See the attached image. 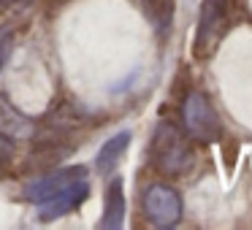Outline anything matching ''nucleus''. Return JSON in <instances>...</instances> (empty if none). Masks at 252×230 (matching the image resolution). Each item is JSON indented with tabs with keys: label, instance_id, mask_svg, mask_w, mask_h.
<instances>
[{
	"label": "nucleus",
	"instance_id": "obj_3",
	"mask_svg": "<svg viewBox=\"0 0 252 230\" xmlns=\"http://www.w3.org/2000/svg\"><path fill=\"white\" fill-rule=\"evenodd\" d=\"M144 211L155 228H174L182 219V198L165 184H152L144 192Z\"/></svg>",
	"mask_w": 252,
	"mask_h": 230
},
{
	"label": "nucleus",
	"instance_id": "obj_7",
	"mask_svg": "<svg viewBox=\"0 0 252 230\" xmlns=\"http://www.w3.org/2000/svg\"><path fill=\"white\" fill-rule=\"evenodd\" d=\"M125 225V184H122L120 176L106 184V201H103V219H100V228L109 230H120Z\"/></svg>",
	"mask_w": 252,
	"mask_h": 230
},
{
	"label": "nucleus",
	"instance_id": "obj_1",
	"mask_svg": "<svg viewBox=\"0 0 252 230\" xmlns=\"http://www.w3.org/2000/svg\"><path fill=\"white\" fill-rule=\"evenodd\" d=\"M152 157L155 165L165 173H187L195 165V154H192L190 141L176 125L160 122L158 130L152 136Z\"/></svg>",
	"mask_w": 252,
	"mask_h": 230
},
{
	"label": "nucleus",
	"instance_id": "obj_10",
	"mask_svg": "<svg viewBox=\"0 0 252 230\" xmlns=\"http://www.w3.org/2000/svg\"><path fill=\"white\" fill-rule=\"evenodd\" d=\"M11 49H14V33L8 28H0V68L6 65Z\"/></svg>",
	"mask_w": 252,
	"mask_h": 230
},
{
	"label": "nucleus",
	"instance_id": "obj_12",
	"mask_svg": "<svg viewBox=\"0 0 252 230\" xmlns=\"http://www.w3.org/2000/svg\"><path fill=\"white\" fill-rule=\"evenodd\" d=\"M33 0H0V14H6V11H14V8H25L30 6Z\"/></svg>",
	"mask_w": 252,
	"mask_h": 230
},
{
	"label": "nucleus",
	"instance_id": "obj_8",
	"mask_svg": "<svg viewBox=\"0 0 252 230\" xmlns=\"http://www.w3.org/2000/svg\"><path fill=\"white\" fill-rule=\"evenodd\" d=\"M127 144H130V130H122V133H117V136H111L109 141L100 146V152H98V160H95L98 171H103V173L114 171L117 163L122 160V154H125Z\"/></svg>",
	"mask_w": 252,
	"mask_h": 230
},
{
	"label": "nucleus",
	"instance_id": "obj_6",
	"mask_svg": "<svg viewBox=\"0 0 252 230\" xmlns=\"http://www.w3.org/2000/svg\"><path fill=\"white\" fill-rule=\"evenodd\" d=\"M222 22H225V0H203L201 19H198V33H195V52L198 55H206L217 44Z\"/></svg>",
	"mask_w": 252,
	"mask_h": 230
},
{
	"label": "nucleus",
	"instance_id": "obj_4",
	"mask_svg": "<svg viewBox=\"0 0 252 230\" xmlns=\"http://www.w3.org/2000/svg\"><path fill=\"white\" fill-rule=\"evenodd\" d=\"M87 198H90V184H87V179H79L73 184L63 187L60 192H55L52 198L41 201L38 203V219L41 222H49V219L65 217V214L76 211Z\"/></svg>",
	"mask_w": 252,
	"mask_h": 230
},
{
	"label": "nucleus",
	"instance_id": "obj_2",
	"mask_svg": "<svg viewBox=\"0 0 252 230\" xmlns=\"http://www.w3.org/2000/svg\"><path fill=\"white\" fill-rule=\"evenodd\" d=\"M182 122L190 138L201 144H214L222 133V122H220L214 106L203 92H190L182 103Z\"/></svg>",
	"mask_w": 252,
	"mask_h": 230
},
{
	"label": "nucleus",
	"instance_id": "obj_5",
	"mask_svg": "<svg viewBox=\"0 0 252 230\" xmlns=\"http://www.w3.org/2000/svg\"><path fill=\"white\" fill-rule=\"evenodd\" d=\"M84 173H87L84 165H71V168H63V171H55V173L38 176V179H33L28 187H25V198H28L30 203H41V201H46V198H52L55 192H60L63 187L84 179Z\"/></svg>",
	"mask_w": 252,
	"mask_h": 230
},
{
	"label": "nucleus",
	"instance_id": "obj_11",
	"mask_svg": "<svg viewBox=\"0 0 252 230\" xmlns=\"http://www.w3.org/2000/svg\"><path fill=\"white\" fill-rule=\"evenodd\" d=\"M11 160H14V144L0 133V168H6Z\"/></svg>",
	"mask_w": 252,
	"mask_h": 230
},
{
	"label": "nucleus",
	"instance_id": "obj_9",
	"mask_svg": "<svg viewBox=\"0 0 252 230\" xmlns=\"http://www.w3.org/2000/svg\"><path fill=\"white\" fill-rule=\"evenodd\" d=\"M141 6L147 19L155 25V30L165 35V30L171 28V19H174V0H141Z\"/></svg>",
	"mask_w": 252,
	"mask_h": 230
}]
</instances>
